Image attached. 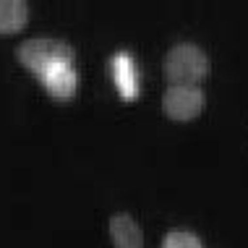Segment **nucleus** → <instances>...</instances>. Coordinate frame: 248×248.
<instances>
[{"instance_id": "nucleus-1", "label": "nucleus", "mask_w": 248, "mask_h": 248, "mask_svg": "<svg viewBox=\"0 0 248 248\" xmlns=\"http://www.w3.org/2000/svg\"><path fill=\"white\" fill-rule=\"evenodd\" d=\"M209 73V60L199 45L178 42L165 58V76L170 86H199Z\"/></svg>"}, {"instance_id": "nucleus-2", "label": "nucleus", "mask_w": 248, "mask_h": 248, "mask_svg": "<svg viewBox=\"0 0 248 248\" xmlns=\"http://www.w3.org/2000/svg\"><path fill=\"white\" fill-rule=\"evenodd\" d=\"M16 60L42 78L52 68L73 65V50L63 39H26L16 47Z\"/></svg>"}, {"instance_id": "nucleus-3", "label": "nucleus", "mask_w": 248, "mask_h": 248, "mask_svg": "<svg viewBox=\"0 0 248 248\" xmlns=\"http://www.w3.org/2000/svg\"><path fill=\"white\" fill-rule=\"evenodd\" d=\"M162 110L170 120L188 123L204 110V92L201 86H170L162 97Z\"/></svg>"}, {"instance_id": "nucleus-4", "label": "nucleus", "mask_w": 248, "mask_h": 248, "mask_svg": "<svg viewBox=\"0 0 248 248\" xmlns=\"http://www.w3.org/2000/svg\"><path fill=\"white\" fill-rule=\"evenodd\" d=\"M107 227L115 248H144V232L131 214H112Z\"/></svg>"}, {"instance_id": "nucleus-5", "label": "nucleus", "mask_w": 248, "mask_h": 248, "mask_svg": "<svg viewBox=\"0 0 248 248\" xmlns=\"http://www.w3.org/2000/svg\"><path fill=\"white\" fill-rule=\"evenodd\" d=\"M42 84L47 89V94L55 99V102H71L73 94H76V73H73V65H60V68H52L50 73L42 76Z\"/></svg>"}, {"instance_id": "nucleus-6", "label": "nucleus", "mask_w": 248, "mask_h": 248, "mask_svg": "<svg viewBox=\"0 0 248 248\" xmlns=\"http://www.w3.org/2000/svg\"><path fill=\"white\" fill-rule=\"evenodd\" d=\"M29 21V5L24 0H0V37H13Z\"/></svg>"}, {"instance_id": "nucleus-7", "label": "nucleus", "mask_w": 248, "mask_h": 248, "mask_svg": "<svg viewBox=\"0 0 248 248\" xmlns=\"http://www.w3.org/2000/svg\"><path fill=\"white\" fill-rule=\"evenodd\" d=\"M112 71H115V81H118V89L123 99L128 102V99H136V76H133V63L128 55H115L112 60Z\"/></svg>"}, {"instance_id": "nucleus-8", "label": "nucleus", "mask_w": 248, "mask_h": 248, "mask_svg": "<svg viewBox=\"0 0 248 248\" xmlns=\"http://www.w3.org/2000/svg\"><path fill=\"white\" fill-rule=\"evenodd\" d=\"M162 248H204V246H201V240L188 230H172L165 235Z\"/></svg>"}]
</instances>
